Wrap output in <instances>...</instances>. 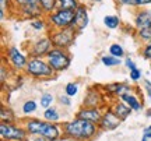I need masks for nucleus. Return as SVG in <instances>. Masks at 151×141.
I'll return each mask as SVG.
<instances>
[{"label":"nucleus","mask_w":151,"mask_h":141,"mask_svg":"<svg viewBox=\"0 0 151 141\" xmlns=\"http://www.w3.org/2000/svg\"><path fill=\"white\" fill-rule=\"evenodd\" d=\"M143 136L147 137L148 140H151V125H150V126H147L146 129L143 130Z\"/></svg>","instance_id":"4c0bfd02"},{"label":"nucleus","mask_w":151,"mask_h":141,"mask_svg":"<svg viewBox=\"0 0 151 141\" xmlns=\"http://www.w3.org/2000/svg\"><path fill=\"white\" fill-rule=\"evenodd\" d=\"M0 136L4 141L11 140H25L28 131L25 127H18L13 123H1L0 125Z\"/></svg>","instance_id":"6e6552de"},{"label":"nucleus","mask_w":151,"mask_h":141,"mask_svg":"<svg viewBox=\"0 0 151 141\" xmlns=\"http://www.w3.org/2000/svg\"><path fill=\"white\" fill-rule=\"evenodd\" d=\"M104 103V95L97 88H90L84 98V105L88 108H99Z\"/></svg>","instance_id":"4468645a"},{"label":"nucleus","mask_w":151,"mask_h":141,"mask_svg":"<svg viewBox=\"0 0 151 141\" xmlns=\"http://www.w3.org/2000/svg\"><path fill=\"white\" fill-rule=\"evenodd\" d=\"M45 14H50L58 9V0H38Z\"/></svg>","instance_id":"6ab92c4d"},{"label":"nucleus","mask_w":151,"mask_h":141,"mask_svg":"<svg viewBox=\"0 0 151 141\" xmlns=\"http://www.w3.org/2000/svg\"><path fill=\"white\" fill-rule=\"evenodd\" d=\"M105 91L109 92L111 95H115V97H122L124 94H129V92H133V88L124 84V82H115V84H109L105 87Z\"/></svg>","instance_id":"dca6fc26"},{"label":"nucleus","mask_w":151,"mask_h":141,"mask_svg":"<svg viewBox=\"0 0 151 141\" xmlns=\"http://www.w3.org/2000/svg\"><path fill=\"white\" fill-rule=\"evenodd\" d=\"M120 101H123L126 105H129L133 110H140V109L143 108V105H141L139 97H137V95H134L133 92H129V94H124V95H122V97H120Z\"/></svg>","instance_id":"a211bd4d"},{"label":"nucleus","mask_w":151,"mask_h":141,"mask_svg":"<svg viewBox=\"0 0 151 141\" xmlns=\"http://www.w3.org/2000/svg\"><path fill=\"white\" fill-rule=\"evenodd\" d=\"M24 127L29 136H41L48 141H56L62 137V131H60L59 126H56L55 123L48 122V120L29 119L25 122Z\"/></svg>","instance_id":"f03ea898"},{"label":"nucleus","mask_w":151,"mask_h":141,"mask_svg":"<svg viewBox=\"0 0 151 141\" xmlns=\"http://www.w3.org/2000/svg\"><path fill=\"white\" fill-rule=\"evenodd\" d=\"M116 3L120 6H132V7H143V6L151 4V0H116Z\"/></svg>","instance_id":"4be33fe9"},{"label":"nucleus","mask_w":151,"mask_h":141,"mask_svg":"<svg viewBox=\"0 0 151 141\" xmlns=\"http://www.w3.org/2000/svg\"><path fill=\"white\" fill-rule=\"evenodd\" d=\"M10 0H0V18L1 21L6 20V6L9 4Z\"/></svg>","instance_id":"473e14b6"},{"label":"nucleus","mask_w":151,"mask_h":141,"mask_svg":"<svg viewBox=\"0 0 151 141\" xmlns=\"http://www.w3.org/2000/svg\"><path fill=\"white\" fill-rule=\"evenodd\" d=\"M124 66H126V67L129 69V71H130V70H134V69H137V64H136V63H134V62H133L132 59H130V57H127V59L124 60Z\"/></svg>","instance_id":"c9c22d12"},{"label":"nucleus","mask_w":151,"mask_h":141,"mask_svg":"<svg viewBox=\"0 0 151 141\" xmlns=\"http://www.w3.org/2000/svg\"><path fill=\"white\" fill-rule=\"evenodd\" d=\"M101 62H102L104 66L106 67H116V66L122 64V59L120 57H116V56H112V54H105L101 57Z\"/></svg>","instance_id":"aec40b11"},{"label":"nucleus","mask_w":151,"mask_h":141,"mask_svg":"<svg viewBox=\"0 0 151 141\" xmlns=\"http://www.w3.org/2000/svg\"><path fill=\"white\" fill-rule=\"evenodd\" d=\"M45 59L48 60V63L55 70V73L67 70L71 64V56L69 54L67 49L52 48L48 52V54L45 56Z\"/></svg>","instance_id":"39448f33"},{"label":"nucleus","mask_w":151,"mask_h":141,"mask_svg":"<svg viewBox=\"0 0 151 141\" xmlns=\"http://www.w3.org/2000/svg\"><path fill=\"white\" fill-rule=\"evenodd\" d=\"M43 119L48 120V122H52V123H56V122L60 119V115H59V112H58V109L53 108V106H50V108L45 109Z\"/></svg>","instance_id":"412c9836"},{"label":"nucleus","mask_w":151,"mask_h":141,"mask_svg":"<svg viewBox=\"0 0 151 141\" xmlns=\"http://www.w3.org/2000/svg\"><path fill=\"white\" fill-rule=\"evenodd\" d=\"M98 127L88 120L74 117L63 125V136L74 141H91L97 136Z\"/></svg>","instance_id":"f257e3e1"},{"label":"nucleus","mask_w":151,"mask_h":141,"mask_svg":"<svg viewBox=\"0 0 151 141\" xmlns=\"http://www.w3.org/2000/svg\"><path fill=\"white\" fill-rule=\"evenodd\" d=\"M77 32H78L77 28L74 25H71V27L52 31V32L49 34V38H50V42L53 45V48L69 49L71 45L74 44Z\"/></svg>","instance_id":"20e7f679"},{"label":"nucleus","mask_w":151,"mask_h":141,"mask_svg":"<svg viewBox=\"0 0 151 141\" xmlns=\"http://www.w3.org/2000/svg\"><path fill=\"white\" fill-rule=\"evenodd\" d=\"M29 27L32 28L34 31H43L46 28V21L43 20L42 17H38V18H34L32 21L29 22Z\"/></svg>","instance_id":"a878e982"},{"label":"nucleus","mask_w":151,"mask_h":141,"mask_svg":"<svg viewBox=\"0 0 151 141\" xmlns=\"http://www.w3.org/2000/svg\"><path fill=\"white\" fill-rule=\"evenodd\" d=\"M80 6L78 0H58V9H67V10H76Z\"/></svg>","instance_id":"b1692460"},{"label":"nucleus","mask_w":151,"mask_h":141,"mask_svg":"<svg viewBox=\"0 0 151 141\" xmlns=\"http://www.w3.org/2000/svg\"><path fill=\"white\" fill-rule=\"evenodd\" d=\"M120 122H122V120L115 115V112H113L112 109H109V110H106V112L104 113L102 119H101V122H99L98 126H99L101 130L112 131V130H115V129H118L119 125H120Z\"/></svg>","instance_id":"9b49d317"},{"label":"nucleus","mask_w":151,"mask_h":141,"mask_svg":"<svg viewBox=\"0 0 151 141\" xmlns=\"http://www.w3.org/2000/svg\"><path fill=\"white\" fill-rule=\"evenodd\" d=\"M65 92H66V95H69V97L77 95V92H78V84H77V82H69V84H66Z\"/></svg>","instance_id":"7c9ffc66"},{"label":"nucleus","mask_w":151,"mask_h":141,"mask_svg":"<svg viewBox=\"0 0 151 141\" xmlns=\"http://www.w3.org/2000/svg\"><path fill=\"white\" fill-rule=\"evenodd\" d=\"M52 48H53V45L50 42L49 35L48 37H42V38L37 39L32 44V48L29 50V56L31 57H45Z\"/></svg>","instance_id":"9d476101"},{"label":"nucleus","mask_w":151,"mask_h":141,"mask_svg":"<svg viewBox=\"0 0 151 141\" xmlns=\"http://www.w3.org/2000/svg\"><path fill=\"white\" fill-rule=\"evenodd\" d=\"M111 109L115 112V115H116L122 122L127 119V117H129V115L132 113V110H133V109L130 108L129 105H126L123 101H120V102H115Z\"/></svg>","instance_id":"f3484780"},{"label":"nucleus","mask_w":151,"mask_h":141,"mask_svg":"<svg viewBox=\"0 0 151 141\" xmlns=\"http://www.w3.org/2000/svg\"><path fill=\"white\" fill-rule=\"evenodd\" d=\"M143 57L147 60H151V44H147L143 49Z\"/></svg>","instance_id":"72a5a7b5"},{"label":"nucleus","mask_w":151,"mask_h":141,"mask_svg":"<svg viewBox=\"0 0 151 141\" xmlns=\"http://www.w3.org/2000/svg\"><path fill=\"white\" fill-rule=\"evenodd\" d=\"M104 25L109 29H116L120 25V20L118 16H105L104 17Z\"/></svg>","instance_id":"5701e85b"},{"label":"nucleus","mask_w":151,"mask_h":141,"mask_svg":"<svg viewBox=\"0 0 151 141\" xmlns=\"http://www.w3.org/2000/svg\"><path fill=\"white\" fill-rule=\"evenodd\" d=\"M6 53H7V57H9L10 63L13 64V67L16 70H25L28 59L17 46H9L7 50H6Z\"/></svg>","instance_id":"1a4fd4ad"},{"label":"nucleus","mask_w":151,"mask_h":141,"mask_svg":"<svg viewBox=\"0 0 151 141\" xmlns=\"http://www.w3.org/2000/svg\"><path fill=\"white\" fill-rule=\"evenodd\" d=\"M37 108H38L37 102H35L34 99H28V101H25L24 105H22V113L24 115H31L37 110Z\"/></svg>","instance_id":"bb28decb"},{"label":"nucleus","mask_w":151,"mask_h":141,"mask_svg":"<svg viewBox=\"0 0 151 141\" xmlns=\"http://www.w3.org/2000/svg\"><path fill=\"white\" fill-rule=\"evenodd\" d=\"M141 141H148V138H147V137H144V136H143V138H141Z\"/></svg>","instance_id":"a19ab883"},{"label":"nucleus","mask_w":151,"mask_h":141,"mask_svg":"<svg viewBox=\"0 0 151 141\" xmlns=\"http://www.w3.org/2000/svg\"><path fill=\"white\" fill-rule=\"evenodd\" d=\"M137 37L144 42V44H151V27L143 28V29H139L137 31Z\"/></svg>","instance_id":"c85d7f7f"},{"label":"nucleus","mask_w":151,"mask_h":141,"mask_svg":"<svg viewBox=\"0 0 151 141\" xmlns=\"http://www.w3.org/2000/svg\"><path fill=\"white\" fill-rule=\"evenodd\" d=\"M76 10H67V9H56L53 13L48 14V22L53 29H62V28L71 27L74 24Z\"/></svg>","instance_id":"423d86ee"},{"label":"nucleus","mask_w":151,"mask_h":141,"mask_svg":"<svg viewBox=\"0 0 151 141\" xmlns=\"http://www.w3.org/2000/svg\"><path fill=\"white\" fill-rule=\"evenodd\" d=\"M13 1L18 7L20 16L24 17V18L34 20L38 17H42L43 11L38 0H13Z\"/></svg>","instance_id":"0eeeda50"},{"label":"nucleus","mask_w":151,"mask_h":141,"mask_svg":"<svg viewBox=\"0 0 151 141\" xmlns=\"http://www.w3.org/2000/svg\"><path fill=\"white\" fill-rule=\"evenodd\" d=\"M104 113L101 112L99 108H86L80 109L77 113H76V117H80V119H84V120H88L91 123H95V125H99V122L102 119Z\"/></svg>","instance_id":"f8f14e48"},{"label":"nucleus","mask_w":151,"mask_h":141,"mask_svg":"<svg viewBox=\"0 0 151 141\" xmlns=\"http://www.w3.org/2000/svg\"><path fill=\"white\" fill-rule=\"evenodd\" d=\"M55 101V97L52 95V94L49 92H45L41 95V98H39V103H41V108L43 109H48L52 106V103H53Z\"/></svg>","instance_id":"393cba45"},{"label":"nucleus","mask_w":151,"mask_h":141,"mask_svg":"<svg viewBox=\"0 0 151 141\" xmlns=\"http://www.w3.org/2000/svg\"><path fill=\"white\" fill-rule=\"evenodd\" d=\"M59 102L63 105V106H70L71 105V99L69 95H62V97L59 98Z\"/></svg>","instance_id":"f704fd0d"},{"label":"nucleus","mask_w":151,"mask_h":141,"mask_svg":"<svg viewBox=\"0 0 151 141\" xmlns=\"http://www.w3.org/2000/svg\"><path fill=\"white\" fill-rule=\"evenodd\" d=\"M90 24V16H88V10L84 4H80L76 9V16H74V25L77 31L81 32L83 29H86Z\"/></svg>","instance_id":"ddd939ff"},{"label":"nucleus","mask_w":151,"mask_h":141,"mask_svg":"<svg viewBox=\"0 0 151 141\" xmlns=\"http://www.w3.org/2000/svg\"><path fill=\"white\" fill-rule=\"evenodd\" d=\"M90 1H92V3H99V1H102V0H90Z\"/></svg>","instance_id":"ea45409f"},{"label":"nucleus","mask_w":151,"mask_h":141,"mask_svg":"<svg viewBox=\"0 0 151 141\" xmlns=\"http://www.w3.org/2000/svg\"><path fill=\"white\" fill-rule=\"evenodd\" d=\"M108 52L109 54H112V56H116V57H123L124 56V49L122 45H119V44H112L111 46H109L108 49Z\"/></svg>","instance_id":"cd10ccee"},{"label":"nucleus","mask_w":151,"mask_h":141,"mask_svg":"<svg viewBox=\"0 0 151 141\" xmlns=\"http://www.w3.org/2000/svg\"><path fill=\"white\" fill-rule=\"evenodd\" d=\"M25 73L34 78H50L55 76V70L50 67L48 60L43 57H29L25 67Z\"/></svg>","instance_id":"7ed1b4c3"},{"label":"nucleus","mask_w":151,"mask_h":141,"mask_svg":"<svg viewBox=\"0 0 151 141\" xmlns=\"http://www.w3.org/2000/svg\"><path fill=\"white\" fill-rule=\"evenodd\" d=\"M0 117H1V123H13L14 122V115L11 112V109L3 108L0 112Z\"/></svg>","instance_id":"c756f323"},{"label":"nucleus","mask_w":151,"mask_h":141,"mask_svg":"<svg viewBox=\"0 0 151 141\" xmlns=\"http://www.w3.org/2000/svg\"><path fill=\"white\" fill-rule=\"evenodd\" d=\"M130 80L132 81H139L141 80V70L137 67L134 70H130Z\"/></svg>","instance_id":"2f4dec72"},{"label":"nucleus","mask_w":151,"mask_h":141,"mask_svg":"<svg viewBox=\"0 0 151 141\" xmlns=\"http://www.w3.org/2000/svg\"><path fill=\"white\" fill-rule=\"evenodd\" d=\"M11 141H25V140H11Z\"/></svg>","instance_id":"79ce46f5"},{"label":"nucleus","mask_w":151,"mask_h":141,"mask_svg":"<svg viewBox=\"0 0 151 141\" xmlns=\"http://www.w3.org/2000/svg\"><path fill=\"white\" fill-rule=\"evenodd\" d=\"M7 74H9V71L6 70V66L4 64H1V71H0V81H1V84H4L6 82V77H9L7 76Z\"/></svg>","instance_id":"e433bc0d"},{"label":"nucleus","mask_w":151,"mask_h":141,"mask_svg":"<svg viewBox=\"0 0 151 141\" xmlns=\"http://www.w3.org/2000/svg\"><path fill=\"white\" fill-rule=\"evenodd\" d=\"M144 85H146L144 89L147 91V95H148V98H151V82L148 81V80H146V81H144Z\"/></svg>","instance_id":"58836bf2"},{"label":"nucleus","mask_w":151,"mask_h":141,"mask_svg":"<svg viewBox=\"0 0 151 141\" xmlns=\"http://www.w3.org/2000/svg\"><path fill=\"white\" fill-rule=\"evenodd\" d=\"M134 25L139 29H143V28H147V27H151V10H139L137 14L134 17Z\"/></svg>","instance_id":"2eb2a0df"}]
</instances>
